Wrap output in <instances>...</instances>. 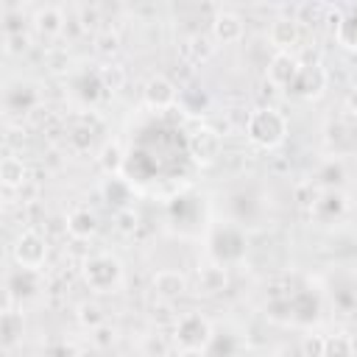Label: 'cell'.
Segmentation results:
<instances>
[{
	"instance_id": "277c9868",
	"label": "cell",
	"mask_w": 357,
	"mask_h": 357,
	"mask_svg": "<svg viewBox=\"0 0 357 357\" xmlns=\"http://www.w3.org/2000/svg\"><path fill=\"white\" fill-rule=\"evenodd\" d=\"M173 337H176V346L181 351H204L206 343H209V337H212V326H209V321L204 315L187 312V315H181L176 321Z\"/></svg>"
},
{
	"instance_id": "7402d4cb",
	"label": "cell",
	"mask_w": 357,
	"mask_h": 357,
	"mask_svg": "<svg viewBox=\"0 0 357 357\" xmlns=\"http://www.w3.org/2000/svg\"><path fill=\"white\" fill-rule=\"evenodd\" d=\"M321 357H354V343L349 335H332L321 343Z\"/></svg>"
},
{
	"instance_id": "9a60e30c",
	"label": "cell",
	"mask_w": 357,
	"mask_h": 357,
	"mask_svg": "<svg viewBox=\"0 0 357 357\" xmlns=\"http://www.w3.org/2000/svg\"><path fill=\"white\" fill-rule=\"evenodd\" d=\"M212 28H215V36H218L220 42H237V39L243 36V22H240V17L231 14V11H220V14L215 17Z\"/></svg>"
},
{
	"instance_id": "83f0119b",
	"label": "cell",
	"mask_w": 357,
	"mask_h": 357,
	"mask_svg": "<svg viewBox=\"0 0 357 357\" xmlns=\"http://www.w3.org/2000/svg\"><path fill=\"white\" fill-rule=\"evenodd\" d=\"M167 357H184V354H167Z\"/></svg>"
},
{
	"instance_id": "484cf974",
	"label": "cell",
	"mask_w": 357,
	"mask_h": 357,
	"mask_svg": "<svg viewBox=\"0 0 357 357\" xmlns=\"http://www.w3.org/2000/svg\"><path fill=\"white\" fill-rule=\"evenodd\" d=\"M81 321H84V324H86V321L98 324V321H100V315H98V307H95V304H84V307H81Z\"/></svg>"
},
{
	"instance_id": "6da1fadb",
	"label": "cell",
	"mask_w": 357,
	"mask_h": 357,
	"mask_svg": "<svg viewBox=\"0 0 357 357\" xmlns=\"http://www.w3.org/2000/svg\"><path fill=\"white\" fill-rule=\"evenodd\" d=\"M84 282L95 290V293H114L123 282V265L117 257L112 254H92L84 259L81 265Z\"/></svg>"
},
{
	"instance_id": "3957f363",
	"label": "cell",
	"mask_w": 357,
	"mask_h": 357,
	"mask_svg": "<svg viewBox=\"0 0 357 357\" xmlns=\"http://www.w3.org/2000/svg\"><path fill=\"white\" fill-rule=\"evenodd\" d=\"M284 131H287L284 117H282L276 109H271V106H262V109L251 112V117H248V123H245L248 139H251L254 145H259V148H273V145H279V142L284 139Z\"/></svg>"
},
{
	"instance_id": "8992f818",
	"label": "cell",
	"mask_w": 357,
	"mask_h": 357,
	"mask_svg": "<svg viewBox=\"0 0 357 357\" xmlns=\"http://www.w3.org/2000/svg\"><path fill=\"white\" fill-rule=\"evenodd\" d=\"M284 307H287V318L296 321V324H310L318 318L321 312V304H318V296L307 287L301 290H293L287 298H284Z\"/></svg>"
},
{
	"instance_id": "ac0fdd59",
	"label": "cell",
	"mask_w": 357,
	"mask_h": 357,
	"mask_svg": "<svg viewBox=\"0 0 357 357\" xmlns=\"http://www.w3.org/2000/svg\"><path fill=\"white\" fill-rule=\"evenodd\" d=\"M204 354L206 357H237V337L231 332H212Z\"/></svg>"
},
{
	"instance_id": "44dd1931",
	"label": "cell",
	"mask_w": 357,
	"mask_h": 357,
	"mask_svg": "<svg viewBox=\"0 0 357 357\" xmlns=\"http://www.w3.org/2000/svg\"><path fill=\"white\" fill-rule=\"evenodd\" d=\"M153 290L162 293V296H167V298L170 296H178L184 290V276L178 271H159L153 276Z\"/></svg>"
},
{
	"instance_id": "52a82bcc",
	"label": "cell",
	"mask_w": 357,
	"mask_h": 357,
	"mask_svg": "<svg viewBox=\"0 0 357 357\" xmlns=\"http://www.w3.org/2000/svg\"><path fill=\"white\" fill-rule=\"evenodd\" d=\"M324 86H326V73L318 64H310V67H298L287 92L296 98H315V95H321Z\"/></svg>"
},
{
	"instance_id": "ba28073f",
	"label": "cell",
	"mask_w": 357,
	"mask_h": 357,
	"mask_svg": "<svg viewBox=\"0 0 357 357\" xmlns=\"http://www.w3.org/2000/svg\"><path fill=\"white\" fill-rule=\"evenodd\" d=\"M187 151H190V156H192L195 162L209 165V162H215V159L220 156V137H218L212 128H198V131H192V137L187 139Z\"/></svg>"
},
{
	"instance_id": "cb8c5ba5",
	"label": "cell",
	"mask_w": 357,
	"mask_h": 357,
	"mask_svg": "<svg viewBox=\"0 0 357 357\" xmlns=\"http://www.w3.org/2000/svg\"><path fill=\"white\" fill-rule=\"evenodd\" d=\"M337 39L349 47H357V11H351L346 20L337 22Z\"/></svg>"
},
{
	"instance_id": "4316f807",
	"label": "cell",
	"mask_w": 357,
	"mask_h": 357,
	"mask_svg": "<svg viewBox=\"0 0 357 357\" xmlns=\"http://www.w3.org/2000/svg\"><path fill=\"white\" fill-rule=\"evenodd\" d=\"M346 106H349V112H351V114H357V86L349 92V98H346Z\"/></svg>"
},
{
	"instance_id": "7a4b0ae2",
	"label": "cell",
	"mask_w": 357,
	"mask_h": 357,
	"mask_svg": "<svg viewBox=\"0 0 357 357\" xmlns=\"http://www.w3.org/2000/svg\"><path fill=\"white\" fill-rule=\"evenodd\" d=\"M209 257L215 265H237L245 257V234L234 223H220L209 234Z\"/></svg>"
},
{
	"instance_id": "603a6c76",
	"label": "cell",
	"mask_w": 357,
	"mask_h": 357,
	"mask_svg": "<svg viewBox=\"0 0 357 357\" xmlns=\"http://www.w3.org/2000/svg\"><path fill=\"white\" fill-rule=\"evenodd\" d=\"M198 284H201L204 293H218V290H223V284H226V268H223V265H209V268H204L201 276H198Z\"/></svg>"
},
{
	"instance_id": "9c48e42d",
	"label": "cell",
	"mask_w": 357,
	"mask_h": 357,
	"mask_svg": "<svg viewBox=\"0 0 357 357\" xmlns=\"http://www.w3.org/2000/svg\"><path fill=\"white\" fill-rule=\"evenodd\" d=\"M39 103V95L31 84H11L6 89V98H3V106H6V114H28L33 106Z\"/></svg>"
},
{
	"instance_id": "ffe728a7",
	"label": "cell",
	"mask_w": 357,
	"mask_h": 357,
	"mask_svg": "<svg viewBox=\"0 0 357 357\" xmlns=\"http://www.w3.org/2000/svg\"><path fill=\"white\" fill-rule=\"evenodd\" d=\"M296 39H298V25H296V20H276V22L271 25V42H273L276 47H282V53H284V47H290Z\"/></svg>"
},
{
	"instance_id": "2e32d148",
	"label": "cell",
	"mask_w": 357,
	"mask_h": 357,
	"mask_svg": "<svg viewBox=\"0 0 357 357\" xmlns=\"http://www.w3.org/2000/svg\"><path fill=\"white\" fill-rule=\"evenodd\" d=\"M95 229H98V218H95L89 209H75V212H70V218H67V231H70L75 240H86L89 234H95Z\"/></svg>"
},
{
	"instance_id": "e0dca14e",
	"label": "cell",
	"mask_w": 357,
	"mask_h": 357,
	"mask_svg": "<svg viewBox=\"0 0 357 357\" xmlns=\"http://www.w3.org/2000/svg\"><path fill=\"white\" fill-rule=\"evenodd\" d=\"M0 178H3V184L6 187H20L22 190V184L28 181V170H25V165H22V159L20 156H6L3 162H0Z\"/></svg>"
},
{
	"instance_id": "5bb4252c",
	"label": "cell",
	"mask_w": 357,
	"mask_h": 357,
	"mask_svg": "<svg viewBox=\"0 0 357 357\" xmlns=\"http://www.w3.org/2000/svg\"><path fill=\"white\" fill-rule=\"evenodd\" d=\"M312 212H315V218H318L321 223H332V220H337V218L346 212V201H343V195H337V192H324V195L312 204Z\"/></svg>"
},
{
	"instance_id": "7c38bea8",
	"label": "cell",
	"mask_w": 357,
	"mask_h": 357,
	"mask_svg": "<svg viewBox=\"0 0 357 357\" xmlns=\"http://www.w3.org/2000/svg\"><path fill=\"white\" fill-rule=\"evenodd\" d=\"M6 293L11 298H25V296H33L36 293V271H28V268H14L6 279Z\"/></svg>"
},
{
	"instance_id": "4fadbf2b",
	"label": "cell",
	"mask_w": 357,
	"mask_h": 357,
	"mask_svg": "<svg viewBox=\"0 0 357 357\" xmlns=\"http://www.w3.org/2000/svg\"><path fill=\"white\" fill-rule=\"evenodd\" d=\"M296 73H298V61L290 53H276L273 61H271V67H268V78L276 86H284V89L290 86V81L296 78Z\"/></svg>"
},
{
	"instance_id": "30bf717a",
	"label": "cell",
	"mask_w": 357,
	"mask_h": 357,
	"mask_svg": "<svg viewBox=\"0 0 357 357\" xmlns=\"http://www.w3.org/2000/svg\"><path fill=\"white\" fill-rule=\"evenodd\" d=\"M106 89H109V84L103 81L100 73H78L73 78V95L81 103H98Z\"/></svg>"
},
{
	"instance_id": "8fae6325",
	"label": "cell",
	"mask_w": 357,
	"mask_h": 357,
	"mask_svg": "<svg viewBox=\"0 0 357 357\" xmlns=\"http://www.w3.org/2000/svg\"><path fill=\"white\" fill-rule=\"evenodd\" d=\"M176 98H178V89L165 78V75H153L148 84H145V100H148V106H153V109H170L173 103H176Z\"/></svg>"
},
{
	"instance_id": "d6986e66",
	"label": "cell",
	"mask_w": 357,
	"mask_h": 357,
	"mask_svg": "<svg viewBox=\"0 0 357 357\" xmlns=\"http://www.w3.org/2000/svg\"><path fill=\"white\" fill-rule=\"evenodd\" d=\"M61 11L59 8H53V6H45V8H39L36 14H33V28L39 31V33H45V36H56L59 31H61Z\"/></svg>"
},
{
	"instance_id": "d4e9b609",
	"label": "cell",
	"mask_w": 357,
	"mask_h": 357,
	"mask_svg": "<svg viewBox=\"0 0 357 357\" xmlns=\"http://www.w3.org/2000/svg\"><path fill=\"white\" fill-rule=\"evenodd\" d=\"M100 165H103V170H123L126 167V156L120 153V148L117 145H106L103 151H100Z\"/></svg>"
},
{
	"instance_id": "5b68a950",
	"label": "cell",
	"mask_w": 357,
	"mask_h": 357,
	"mask_svg": "<svg viewBox=\"0 0 357 357\" xmlns=\"http://www.w3.org/2000/svg\"><path fill=\"white\" fill-rule=\"evenodd\" d=\"M47 257V243L42 234L36 231H22L14 243V259L20 268H28V271H39L42 262Z\"/></svg>"
}]
</instances>
